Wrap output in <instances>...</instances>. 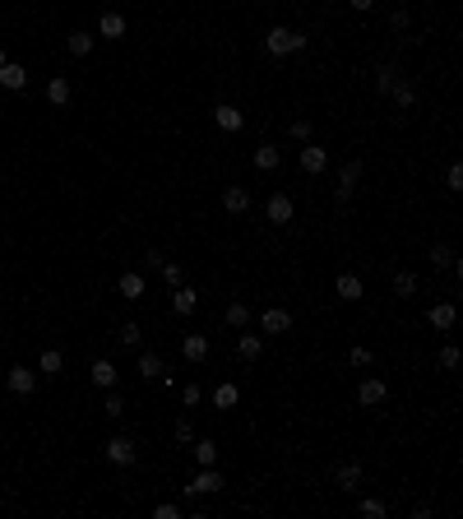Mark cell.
Masks as SVG:
<instances>
[{
    "mask_svg": "<svg viewBox=\"0 0 463 519\" xmlns=\"http://www.w3.org/2000/svg\"><path fill=\"white\" fill-rule=\"evenodd\" d=\"M385 381H375V376H370V381H361L357 385V403H366V408H375V403H385Z\"/></svg>",
    "mask_w": 463,
    "mask_h": 519,
    "instance_id": "cell-11",
    "label": "cell"
},
{
    "mask_svg": "<svg viewBox=\"0 0 463 519\" xmlns=\"http://www.w3.org/2000/svg\"><path fill=\"white\" fill-rule=\"evenodd\" d=\"M5 61H10V56H5V51H0V65H5Z\"/></svg>",
    "mask_w": 463,
    "mask_h": 519,
    "instance_id": "cell-48",
    "label": "cell"
},
{
    "mask_svg": "<svg viewBox=\"0 0 463 519\" xmlns=\"http://www.w3.org/2000/svg\"><path fill=\"white\" fill-rule=\"evenodd\" d=\"M264 214H269V223H274V228H287V223H292V214H296L292 195H287V190H274V195H269V204H264Z\"/></svg>",
    "mask_w": 463,
    "mask_h": 519,
    "instance_id": "cell-3",
    "label": "cell"
},
{
    "mask_svg": "<svg viewBox=\"0 0 463 519\" xmlns=\"http://www.w3.org/2000/svg\"><path fill=\"white\" fill-rule=\"evenodd\" d=\"M144 264H149V269H162V251H144Z\"/></svg>",
    "mask_w": 463,
    "mask_h": 519,
    "instance_id": "cell-46",
    "label": "cell"
},
{
    "mask_svg": "<svg viewBox=\"0 0 463 519\" xmlns=\"http://www.w3.org/2000/svg\"><path fill=\"white\" fill-rule=\"evenodd\" d=\"M153 515H158V519H181V510H176V505H171V501H162V505H158V510H153Z\"/></svg>",
    "mask_w": 463,
    "mask_h": 519,
    "instance_id": "cell-45",
    "label": "cell"
},
{
    "mask_svg": "<svg viewBox=\"0 0 463 519\" xmlns=\"http://www.w3.org/2000/svg\"><path fill=\"white\" fill-rule=\"evenodd\" d=\"M214 125L232 135V130H241V125H246V116H241V111L232 107V102H218V107H214Z\"/></svg>",
    "mask_w": 463,
    "mask_h": 519,
    "instance_id": "cell-9",
    "label": "cell"
},
{
    "mask_svg": "<svg viewBox=\"0 0 463 519\" xmlns=\"http://www.w3.org/2000/svg\"><path fill=\"white\" fill-rule=\"evenodd\" d=\"M195 306H200V292L195 288H171V311H176V316H195Z\"/></svg>",
    "mask_w": 463,
    "mask_h": 519,
    "instance_id": "cell-10",
    "label": "cell"
},
{
    "mask_svg": "<svg viewBox=\"0 0 463 519\" xmlns=\"http://www.w3.org/2000/svg\"><path fill=\"white\" fill-rule=\"evenodd\" d=\"M260 352H264V338L260 334H241V338H236V357H241V362H255Z\"/></svg>",
    "mask_w": 463,
    "mask_h": 519,
    "instance_id": "cell-20",
    "label": "cell"
},
{
    "mask_svg": "<svg viewBox=\"0 0 463 519\" xmlns=\"http://www.w3.org/2000/svg\"><path fill=\"white\" fill-rule=\"evenodd\" d=\"M408 24H413V15H408V10H394V15H389V28H394V33H403Z\"/></svg>",
    "mask_w": 463,
    "mask_h": 519,
    "instance_id": "cell-40",
    "label": "cell"
},
{
    "mask_svg": "<svg viewBox=\"0 0 463 519\" xmlns=\"http://www.w3.org/2000/svg\"><path fill=\"white\" fill-rule=\"evenodd\" d=\"M88 376H93V385H97V390H111V385H116V367H111L107 357H97V362L88 367Z\"/></svg>",
    "mask_w": 463,
    "mask_h": 519,
    "instance_id": "cell-16",
    "label": "cell"
},
{
    "mask_svg": "<svg viewBox=\"0 0 463 519\" xmlns=\"http://www.w3.org/2000/svg\"><path fill=\"white\" fill-rule=\"evenodd\" d=\"M361 515H366V519H385L389 510H385V501H375V496H361Z\"/></svg>",
    "mask_w": 463,
    "mask_h": 519,
    "instance_id": "cell-34",
    "label": "cell"
},
{
    "mask_svg": "<svg viewBox=\"0 0 463 519\" xmlns=\"http://www.w3.org/2000/svg\"><path fill=\"white\" fill-rule=\"evenodd\" d=\"M97 33H102L107 42H116V37H125V19L116 15V10H107V15L97 19Z\"/></svg>",
    "mask_w": 463,
    "mask_h": 519,
    "instance_id": "cell-17",
    "label": "cell"
},
{
    "mask_svg": "<svg viewBox=\"0 0 463 519\" xmlns=\"http://www.w3.org/2000/svg\"><path fill=\"white\" fill-rule=\"evenodd\" d=\"M260 329L264 334H287L292 329V311H283V306H269L260 316Z\"/></svg>",
    "mask_w": 463,
    "mask_h": 519,
    "instance_id": "cell-6",
    "label": "cell"
},
{
    "mask_svg": "<svg viewBox=\"0 0 463 519\" xmlns=\"http://www.w3.org/2000/svg\"><path fill=\"white\" fill-rule=\"evenodd\" d=\"M301 46H306V33H296V28H283V24H278V28L264 33V51H269V56H292Z\"/></svg>",
    "mask_w": 463,
    "mask_h": 519,
    "instance_id": "cell-1",
    "label": "cell"
},
{
    "mask_svg": "<svg viewBox=\"0 0 463 519\" xmlns=\"http://www.w3.org/2000/svg\"><path fill=\"white\" fill-rule=\"evenodd\" d=\"M431 264L435 269H454V246H445V242L431 246Z\"/></svg>",
    "mask_w": 463,
    "mask_h": 519,
    "instance_id": "cell-29",
    "label": "cell"
},
{
    "mask_svg": "<svg viewBox=\"0 0 463 519\" xmlns=\"http://www.w3.org/2000/svg\"><path fill=\"white\" fill-rule=\"evenodd\" d=\"M61 367H65V357L56 348H46L42 357H37V371H46V376H61Z\"/></svg>",
    "mask_w": 463,
    "mask_h": 519,
    "instance_id": "cell-26",
    "label": "cell"
},
{
    "mask_svg": "<svg viewBox=\"0 0 463 519\" xmlns=\"http://www.w3.org/2000/svg\"><path fill=\"white\" fill-rule=\"evenodd\" d=\"M46 102H51V107H65V102H70V79L65 75H56L46 84Z\"/></svg>",
    "mask_w": 463,
    "mask_h": 519,
    "instance_id": "cell-23",
    "label": "cell"
},
{
    "mask_svg": "<svg viewBox=\"0 0 463 519\" xmlns=\"http://www.w3.org/2000/svg\"><path fill=\"white\" fill-rule=\"evenodd\" d=\"M394 75H399L394 65H380V70H375V89H380V93H389V84H394Z\"/></svg>",
    "mask_w": 463,
    "mask_h": 519,
    "instance_id": "cell-36",
    "label": "cell"
},
{
    "mask_svg": "<svg viewBox=\"0 0 463 519\" xmlns=\"http://www.w3.org/2000/svg\"><path fill=\"white\" fill-rule=\"evenodd\" d=\"M394 292H399V297H413V292H417V274H408V269L394 274Z\"/></svg>",
    "mask_w": 463,
    "mask_h": 519,
    "instance_id": "cell-32",
    "label": "cell"
},
{
    "mask_svg": "<svg viewBox=\"0 0 463 519\" xmlns=\"http://www.w3.org/2000/svg\"><path fill=\"white\" fill-rule=\"evenodd\" d=\"M200 399H204V390H200V385H185V390H181V403H185V408H195Z\"/></svg>",
    "mask_w": 463,
    "mask_h": 519,
    "instance_id": "cell-39",
    "label": "cell"
},
{
    "mask_svg": "<svg viewBox=\"0 0 463 519\" xmlns=\"http://www.w3.org/2000/svg\"><path fill=\"white\" fill-rule=\"evenodd\" d=\"M287 135H292V139H310V121H292V125H287Z\"/></svg>",
    "mask_w": 463,
    "mask_h": 519,
    "instance_id": "cell-43",
    "label": "cell"
},
{
    "mask_svg": "<svg viewBox=\"0 0 463 519\" xmlns=\"http://www.w3.org/2000/svg\"><path fill=\"white\" fill-rule=\"evenodd\" d=\"M65 46H70V56H88L93 51V33H70Z\"/></svg>",
    "mask_w": 463,
    "mask_h": 519,
    "instance_id": "cell-27",
    "label": "cell"
},
{
    "mask_svg": "<svg viewBox=\"0 0 463 519\" xmlns=\"http://www.w3.org/2000/svg\"><path fill=\"white\" fill-rule=\"evenodd\" d=\"M218 487H223V473H218V464L200 468V473L185 482V491H190V496H204V491H218Z\"/></svg>",
    "mask_w": 463,
    "mask_h": 519,
    "instance_id": "cell-5",
    "label": "cell"
},
{
    "mask_svg": "<svg viewBox=\"0 0 463 519\" xmlns=\"http://www.w3.org/2000/svg\"><path fill=\"white\" fill-rule=\"evenodd\" d=\"M445 181H449V190H463V167H459V163L449 167V176H445Z\"/></svg>",
    "mask_w": 463,
    "mask_h": 519,
    "instance_id": "cell-44",
    "label": "cell"
},
{
    "mask_svg": "<svg viewBox=\"0 0 463 519\" xmlns=\"http://www.w3.org/2000/svg\"><path fill=\"white\" fill-rule=\"evenodd\" d=\"M324 167H329V153H324L320 144H306V149H301V172H306V176H320Z\"/></svg>",
    "mask_w": 463,
    "mask_h": 519,
    "instance_id": "cell-7",
    "label": "cell"
},
{
    "mask_svg": "<svg viewBox=\"0 0 463 519\" xmlns=\"http://www.w3.org/2000/svg\"><path fill=\"white\" fill-rule=\"evenodd\" d=\"M102 455H107L116 468H130V464L139 459V445L130 441V436H111V441H102Z\"/></svg>",
    "mask_w": 463,
    "mask_h": 519,
    "instance_id": "cell-2",
    "label": "cell"
},
{
    "mask_svg": "<svg viewBox=\"0 0 463 519\" xmlns=\"http://www.w3.org/2000/svg\"><path fill=\"white\" fill-rule=\"evenodd\" d=\"M5 385H10L15 394H32V390H37V371H28V367H10Z\"/></svg>",
    "mask_w": 463,
    "mask_h": 519,
    "instance_id": "cell-8",
    "label": "cell"
},
{
    "mask_svg": "<svg viewBox=\"0 0 463 519\" xmlns=\"http://www.w3.org/2000/svg\"><path fill=\"white\" fill-rule=\"evenodd\" d=\"M250 163H255V167H260V172H274L278 163H283V153H278L274 144H260V149L250 153Z\"/></svg>",
    "mask_w": 463,
    "mask_h": 519,
    "instance_id": "cell-19",
    "label": "cell"
},
{
    "mask_svg": "<svg viewBox=\"0 0 463 519\" xmlns=\"http://www.w3.org/2000/svg\"><path fill=\"white\" fill-rule=\"evenodd\" d=\"M389 98H394V107H403V111H408V107L417 102V89L408 84V79H394V84H389Z\"/></svg>",
    "mask_w": 463,
    "mask_h": 519,
    "instance_id": "cell-18",
    "label": "cell"
},
{
    "mask_svg": "<svg viewBox=\"0 0 463 519\" xmlns=\"http://www.w3.org/2000/svg\"><path fill=\"white\" fill-rule=\"evenodd\" d=\"M426 325H431V329H454V302L426 306Z\"/></svg>",
    "mask_w": 463,
    "mask_h": 519,
    "instance_id": "cell-12",
    "label": "cell"
},
{
    "mask_svg": "<svg viewBox=\"0 0 463 519\" xmlns=\"http://www.w3.org/2000/svg\"><path fill=\"white\" fill-rule=\"evenodd\" d=\"M102 412H107V417H121V412H125V399H121V394H107Z\"/></svg>",
    "mask_w": 463,
    "mask_h": 519,
    "instance_id": "cell-38",
    "label": "cell"
},
{
    "mask_svg": "<svg viewBox=\"0 0 463 519\" xmlns=\"http://www.w3.org/2000/svg\"><path fill=\"white\" fill-rule=\"evenodd\" d=\"M0 84H5L10 93L28 89V70H23V65H15V61H5V65H0Z\"/></svg>",
    "mask_w": 463,
    "mask_h": 519,
    "instance_id": "cell-14",
    "label": "cell"
},
{
    "mask_svg": "<svg viewBox=\"0 0 463 519\" xmlns=\"http://www.w3.org/2000/svg\"><path fill=\"white\" fill-rule=\"evenodd\" d=\"M181 352H185V362H204L209 357V334H185Z\"/></svg>",
    "mask_w": 463,
    "mask_h": 519,
    "instance_id": "cell-15",
    "label": "cell"
},
{
    "mask_svg": "<svg viewBox=\"0 0 463 519\" xmlns=\"http://www.w3.org/2000/svg\"><path fill=\"white\" fill-rule=\"evenodd\" d=\"M223 209H227V214H246L250 209V190L246 185H227V190H223Z\"/></svg>",
    "mask_w": 463,
    "mask_h": 519,
    "instance_id": "cell-13",
    "label": "cell"
},
{
    "mask_svg": "<svg viewBox=\"0 0 463 519\" xmlns=\"http://www.w3.org/2000/svg\"><path fill=\"white\" fill-rule=\"evenodd\" d=\"M334 482H339V491H357L361 487V464H343L339 473H334Z\"/></svg>",
    "mask_w": 463,
    "mask_h": 519,
    "instance_id": "cell-22",
    "label": "cell"
},
{
    "mask_svg": "<svg viewBox=\"0 0 463 519\" xmlns=\"http://www.w3.org/2000/svg\"><path fill=\"white\" fill-rule=\"evenodd\" d=\"M116 288H121L125 302H139V297H144V274H135V269H130V274H121V283H116Z\"/></svg>",
    "mask_w": 463,
    "mask_h": 519,
    "instance_id": "cell-21",
    "label": "cell"
},
{
    "mask_svg": "<svg viewBox=\"0 0 463 519\" xmlns=\"http://www.w3.org/2000/svg\"><path fill=\"white\" fill-rule=\"evenodd\" d=\"M348 362H352V367H370L375 357H370V348H361V343H357V348L348 352Z\"/></svg>",
    "mask_w": 463,
    "mask_h": 519,
    "instance_id": "cell-37",
    "label": "cell"
},
{
    "mask_svg": "<svg viewBox=\"0 0 463 519\" xmlns=\"http://www.w3.org/2000/svg\"><path fill=\"white\" fill-rule=\"evenodd\" d=\"M227 325H232V329H246V325H250V306L246 302H232L227 306Z\"/></svg>",
    "mask_w": 463,
    "mask_h": 519,
    "instance_id": "cell-28",
    "label": "cell"
},
{
    "mask_svg": "<svg viewBox=\"0 0 463 519\" xmlns=\"http://www.w3.org/2000/svg\"><path fill=\"white\" fill-rule=\"evenodd\" d=\"M348 5H352V10H361V15H366V10H375V0H348Z\"/></svg>",
    "mask_w": 463,
    "mask_h": 519,
    "instance_id": "cell-47",
    "label": "cell"
},
{
    "mask_svg": "<svg viewBox=\"0 0 463 519\" xmlns=\"http://www.w3.org/2000/svg\"><path fill=\"white\" fill-rule=\"evenodd\" d=\"M339 297L343 302H361V278L357 274H339Z\"/></svg>",
    "mask_w": 463,
    "mask_h": 519,
    "instance_id": "cell-24",
    "label": "cell"
},
{
    "mask_svg": "<svg viewBox=\"0 0 463 519\" xmlns=\"http://www.w3.org/2000/svg\"><path fill=\"white\" fill-rule=\"evenodd\" d=\"M190 445H195V464H200V468L218 464V445L214 441H190Z\"/></svg>",
    "mask_w": 463,
    "mask_h": 519,
    "instance_id": "cell-25",
    "label": "cell"
},
{
    "mask_svg": "<svg viewBox=\"0 0 463 519\" xmlns=\"http://www.w3.org/2000/svg\"><path fill=\"white\" fill-rule=\"evenodd\" d=\"M214 403H218V408H236V385H218Z\"/></svg>",
    "mask_w": 463,
    "mask_h": 519,
    "instance_id": "cell-33",
    "label": "cell"
},
{
    "mask_svg": "<svg viewBox=\"0 0 463 519\" xmlns=\"http://www.w3.org/2000/svg\"><path fill=\"white\" fill-rule=\"evenodd\" d=\"M116 338H121L125 348H139V338H144V334H139V325L130 320V325H121V334H116Z\"/></svg>",
    "mask_w": 463,
    "mask_h": 519,
    "instance_id": "cell-35",
    "label": "cell"
},
{
    "mask_svg": "<svg viewBox=\"0 0 463 519\" xmlns=\"http://www.w3.org/2000/svg\"><path fill=\"white\" fill-rule=\"evenodd\" d=\"M139 376H162V357L158 352H139Z\"/></svg>",
    "mask_w": 463,
    "mask_h": 519,
    "instance_id": "cell-30",
    "label": "cell"
},
{
    "mask_svg": "<svg viewBox=\"0 0 463 519\" xmlns=\"http://www.w3.org/2000/svg\"><path fill=\"white\" fill-rule=\"evenodd\" d=\"M440 367H445V371L459 367V348H440Z\"/></svg>",
    "mask_w": 463,
    "mask_h": 519,
    "instance_id": "cell-42",
    "label": "cell"
},
{
    "mask_svg": "<svg viewBox=\"0 0 463 519\" xmlns=\"http://www.w3.org/2000/svg\"><path fill=\"white\" fill-rule=\"evenodd\" d=\"M357 181H361V158H348L339 167V209H348V199H352Z\"/></svg>",
    "mask_w": 463,
    "mask_h": 519,
    "instance_id": "cell-4",
    "label": "cell"
},
{
    "mask_svg": "<svg viewBox=\"0 0 463 519\" xmlns=\"http://www.w3.org/2000/svg\"><path fill=\"white\" fill-rule=\"evenodd\" d=\"M190 441H195V427L181 417V422H176V445H190Z\"/></svg>",
    "mask_w": 463,
    "mask_h": 519,
    "instance_id": "cell-41",
    "label": "cell"
},
{
    "mask_svg": "<svg viewBox=\"0 0 463 519\" xmlns=\"http://www.w3.org/2000/svg\"><path fill=\"white\" fill-rule=\"evenodd\" d=\"M158 274L167 278V288H181V283H185V269H181V264H171V260H162V269H158Z\"/></svg>",
    "mask_w": 463,
    "mask_h": 519,
    "instance_id": "cell-31",
    "label": "cell"
}]
</instances>
